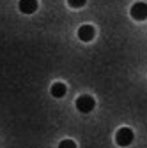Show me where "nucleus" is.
<instances>
[{
  "label": "nucleus",
  "instance_id": "obj_8",
  "mask_svg": "<svg viewBox=\"0 0 147 148\" xmlns=\"http://www.w3.org/2000/svg\"><path fill=\"white\" fill-rule=\"evenodd\" d=\"M59 148H76V143L71 141V139H64V141L59 145Z\"/></svg>",
  "mask_w": 147,
  "mask_h": 148
},
{
  "label": "nucleus",
  "instance_id": "obj_5",
  "mask_svg": "<svg viewBox=\"0 0 147 148\" xmlns=\"http://www.w3.org/2000/svg\"><path fill=\"white\" fill-rule=\"evenodd\" d=\"M20 11L23 14H34L37 11V0H20Z\"/></svg>",
  "mask_w": 147,
  "mask_h": 148
},
{
  "label": "nucleus",
  "instance_id": "obj_3",
  "mask_svg": "<svg viewBox=\"0 0 147 148\" xmlns=\"http://www.w3.org/2000/svg\"><path fill=\"white\" fill-rule=\"evenodd\" d=\"M130 14H131L133 20H137V21L147 20V4H145V2H137V4H133Z\"/></svg>",
  "mask_w": 147,
  "mask_h": 148
},
{
  "label": "nucleus",
  "instance_id": "obj_6",
  "mask_svg": "<svg viewBox=\"0 0 147 148\" xmlns=\"http://www.w3.org/2000/svg\"><path fill=\"white\" fill-rule=\"evenodd\" d=\"M66 92H67V88H66L64 83H53V85H51V95H53V97L60 99V97L66 95Z\"/></svg>",
  "mask_w": 147,
  "mask_h": 148
},
{
  "label": "nucleus",
  "instance_id": "obj_7",
  "mask_svg": "<svg viewBox=\"0 0 147 148\" xmlns=\"http://www.w3.org/2000/svg\"><path fill=\"white\" fill-rule=\"evenodd\" d=\"M87 4V0H67V5L73 7V9H80Z\"/></svg>",
  "mask_w": 147,
  "mask_h": 148
},
{
  "label": "nucleus",
  "instance_id": "obj_2",
  "mask_svg": "<svg viewBox=\"0 0 147 148\" xmlns=\"http://www.w3.org/2000/svg\"><path fill=\"white\" fill-rule=\"evenodd\" d=\"M75 104H76V109L80 113H90V111L96 108V101L90 95H80Z\"/></svg>",
  "mask_w": 147,
  "mask_h": 148
},
{
  "label": "nucleus",
  "instance_id": "obj_1",
  "mask_svg": "<svg viewBox=\"0 0 147 148\" xmlns=\"http://www.w3.org/2000/svg\"><path fill=\"white\" fill-rule=\"evenodd\" d=\"M133 139H135V134H133V131H131L130 127L119 129L117 134H115V141H117L119 146H130L133 143Z\"/></svg>",
  "mask_w": 147,
  "mask_h": 148
},
{
  "label": "nucleus",
  "instance_id": "obj_4",
  "mask_svg": "<svg viewBox=\"0 0 147 148\" xmlns=\"http://www.w3.org/2000/svg\"><path fill=\"white\" fill-rule=\"evenodd\" d=\"M94 35H96V30H94V27H90V25H82L78 28V37H80V41H83V42H90L94 39Z\"/></svg>",
  "mask_w": 147,
  "mask_h": 148
}]
</instances>
